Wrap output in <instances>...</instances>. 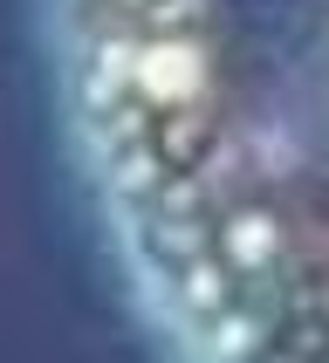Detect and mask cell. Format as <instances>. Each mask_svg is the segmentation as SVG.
Segmentation results:
<instances>
[{"mask_svg":"<svg viewBox=\"0 0 329 363\" xmlns=\"http://www.w3.org/2000/svg\"><path fill=\"white\" fill-rule=\"evenodd\" d=\"M89 185L185 363H329V0H55Z\"/></svg>","mask_w":329,"mask_h":363,"instance_id":"6da1fadb","label":"cell"}]
</instances>
